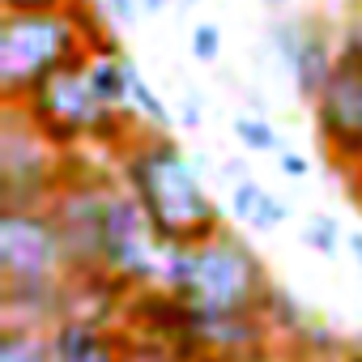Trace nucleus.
<instances>
[{
	"label": "nucleus",
	"instance_id": "obj_14",
	"mask_svg": "<svg viewBox=\"0 0 362 362\" xmlns=\"http://www.w3.org/2000/svg\"><path fill=\"white\" fill-rule=\"evenodd\" d=\"M192 56H197L201 64H214V60L222 56V30H218L214 22H197V26H192Z\"/></svg>",
	"mask_w": 362,
	"mask_h": 362
},
{
	"label": "nucleus",
	"instance_id": "obj_20",
	"mask_svg": "<svg viewBox=\"0 0 362 362\" xmlns=\"http://www.w3.org/2000/svg\"><path fill=\"white\" fill-rule=\"evenodd\" d=\"M345 247H349V256L362 264V230H349V235H345Z\"/></svg>",
	"mask_w": 362,
	"mask_h": 362
},
{
	"label": "nucleus",
	"instance_id": "obj_21",
	"mask_svg": "<svg viewBox=\"0 0 362 362\" xmlns=\"http://www.w3.org/2000/svg\"><path fill=\"white\" fill-rule=\"evenodd\" d=\"M170 0H141V13H162Z\"/></svg>",
	"mask_w": 362,
	"mask_h": 362
},
{
	"label": "nucleus",
	"instance_id": "obj_12",
	"mask_svg": "<svg viewBox=\"0 0 362 362\" xmlns=\"http://www.w3.org/2000/svg\"><path fill=\"white\" fill-rule=\"evenodd\" d=\"M341 222L337 218H328V214H307V222H303V243L311 247V252H320V256H337L341 252Z\"/></svg>",
	"mask_w": 362,
	"mask_h": 362
},
{
	"label": "nucleus",
	"instance_id": "obj_2",
	"mask_svg": "<svg viewBox=\"0 0 362 362\" xmlns=\"http://www.w3.org/2000/svg\"><path fill=\"white\" fill-rule=\"evenodd\" d=\"M158 290L197 315H264L273 281L264 260L222 226L201 243H166Z\"/></svg>",
	"mask_w": 362,
	"mask_h": 362
},
{
	"label": "nucleus",
	"instance_id": "obj_16",
	"mask_svg": "<svg viewBox=\"0 0 362 362\" xmlns=\"http://www.w3.org/2000/svg\"><path fill=\"white\" fill-rule=\"evenodd\" d=\"M141 13V0H103V18L115 26H132Z\"/></svg>",
	"mask_w": 362,
	"mask_h": 362
},
{
	"label": "nucleus",
	"instance_id": "obj_15",
	"mask_svg": "<svg viewBox=\"0 0 362 362\" xmlns=\"http://www.w3.org/2000/svg\"><path fill=\"white\" fill-rule=\"evenodd\" d=\"M260 184L247 175V179H239V184H230V214L239 218V222H247L252 218V209H256V201H260Z\"/></svg>",
	"mask_w": 362,
	"mask_h": 362
},
{
	"label": "nucleus",
	"instance_id": "obj_26",
	"mask_svg": "<svg viewBox=\"0 0 362 362\" xmlns=\"http://www.w3.org/2000/svg\"><path fill=\"white\" fill-rule=\"evenodd\" d=\"M358 214H362V197H358Z\"/></svg>",
	"mask_w": 362,
	"mask_h": 362
},
{
	"label": "nucleus",
	"instance_id": "obj_11",
	"mask_svg": "<svg viewBox=\"0 0 362 362\" xmlns=\"http://www.w3.org/2000/svg\"><path fill=\"white\" fill-rule=\"evenodd\" d=\"M230 132L239 136V145H247V149H256V153H281L286 149V141H281V132L264 119V115H235L230 119Z\"/></svg>",
	"mask_w": 362,
	"mask_h": 362
},
{
	"label": "nucleus",
	"instance_id": "obj_10",
	"mask_svg": "<svg viewBox=\"0 0 362 362\" xmlns=\"http://www.w3.org/2000/svg\"><path fill=\"white\" fill-rule=\"evenodd\" d=\"M0 362H52L47 328H39V324H0Z\"/></svg>",
	"mask_w": 362,
	"mask_h": 362
},
{
	"label": "nucleus",
	"instance_id": "obj_19",
	"mask_svg": "<svg viewBox=\"0 0 362 362\" xmlns=\"http://www.w3.org/2000/svg\"><path fill=\"white\" fill-rule=\"evenodd\" d=\"M179 119H184L188 128H197V124H201V107H197V98H188L184 107H179Z\"/></svg>",
	"mask_w": 362,
	"mask_h": 362
},
{
	"label": "nucleus",
	"instance_id": "obj_4",
	"mask_svg": "<svg viewBox=\"0 0 362 362\" xmlns=\"http://www.w3.org/2000/svg\"><path fill=\"white\" fill-rule=\"evenodd\" d=\"M94 52V47H90ZM90 52L60 64L56 73H47L22 103V115L56 145L69 149L77 141H103V145H124L132 141L141 128H132V119L98 90L94 73H90Z\"/></svg>",
	"mask_w": 362,
	"mask_h": 362
},
{
	"label": "nucleus",
	"instance_id": "obj_13",
	"mask_svg": "<svg viewBox=\"0 0 362 362\" xmlns=\"http://www.w3.org/2000/svg\"><path fill=\"white\" fill-rule=\"evenodd\" d=\"M286 218H290V205H286L281 197H273V192H260V201H256L247 226H252V230H277Z\"/></svg>",
	"mask_w": 362,
	"mask_h": 362
},
{
	"label": "nucleus",
	"instance_id": "obj_3",
	"mask_svg": "<svg viewBox=\"0 0 362 362\" xmlns=\"http://www.w3.org/2000/svg\"><path fill=\"white\" fill-rule=\"evenodd\" d=\"M103 22L86 5L47 13H0V98L22 103L47 73L98 47Z\"/></svg>",
	"mask_w": 362,
	"mask_h": 362
},
{
	"label": "nucleus",
	"instance_id": "obj_7",
	"mask_svg": "<svg viewBox=\"0 0 362 362\" xmlns=\"http://www.w3.org/2000/svg\"><path fill=\"white\" fill-rule=\"evenodd\" d=\"M52 362H124V337L98 315H60L47 328Z\"/></svg>",
	"mask_w": 362,
	"mask_h": 362
},
{
	"label": "nucleus",
	"instance_id": "obj_1",
	"mask_svg": "<svg viewBox=\"0 0 362 362\" xmlns=\"http://www.w3.org/2000/svg\"><path fill=\"white\" fill-rule=\"evenodd\" d=\"M115 153L124 188L145 205L166 243H201L222 230V209L201 184L192 158L166 132H136Z\"/></svg>",
	"mask_w": 362,
	"mask_h": 362
},
{
	"label": "nucleus",
	"instance_id": "obj_22",
	"mask_svg": "<svg viewBox=\"0 0 362 362\" xmlns=\"http://www.w3.org/2000/svg\"><path fill=\"white\" fill-rule=\"evenodd\" d=\"M341 362H362V341H358V345H349V349L341 354Z\"/></svg>",
	"mask_w": 362,
	"mask_h": 362
},
{
	"label": "nucleus",
	"instance_id": "obj_8",
	"mask_svg": "<svg viewBox=\"0 0 362 362\" xmlns=\"http://www.w3.org/2000/svg\"><path fill=\"white\" fill-rule=\"evenodd\" d=\"M337 69V22H328L324 13H307V26H303V43L294 52V60L286 64L290 81H294V94L311 107L324 90V81L332 77Z\"/></svg>",
	"mask_w": 362,
	"mask_h": 362
},
{
	"label": "nucleus",
	"instance_id": "obj_9",
	"mask_svg": "<svg viewBox=\"0 0 362 362\" xmlns=\"http://www.w3.org/2000/svg\"><path fill=\"white\" fill-rule=\"evenodd\" d=\"M124 115H128L132 128H141V132H170V111L162 107V98H158L153 86L136 73L132 60H128V77H124Z\"/></svg>",
	"mask_w": 362,
	"mask_h": 362
},
{
	"label": "nucleus",
	"instance_id": "obj_6",
	"mask_svg": "<svg viewBox=\"0 0 362 362\" xmlns=\"http://www.w3.org/2000/svg\"><path fill=\"white\" fill-rule=\"evenodd\" d=\"M311 119L328 158L349 175V184H358L362 179V60L337 56L332 77L311 103Z\"/></svg>",
	"mask_w": 362,
	"mask_h": 362
},
{
	"label": "nucleus",
	"instance_id": "obj_18",
	"mask_svg": "<svg viewBox=\"0 0 362 362\" xmlns=\"http://www.w3.org/2000/svg\"><path fill=\"white\" fill-rule=\"evenodd\" d=\"M277 170H281L286 179H307V170H311V166H307V158H303V153L281 149V153H277Z\"/></svg>",
	"mask_w": 362,
	"mask_h": 362
},
{
	"label": "nucleus",
	"instance_id": "obj_17",
	"mask_svg": "<svg viewBox=\"0 0 362 362\" xmlns=\"http://www.w3.org/2000/svg\"><path fill=\"white\" fill-rule=\"evenodd\" d=\"M5 13H47V9H64V0H0Z\"/></svg>",
	"mask_w": 362,
	"mask_h": 362
},
{
	"label": "nucleus",
	"instance_id": "obj_25",
	"mask_svg": "<svg viewBox=\"0 0 362 362\" xmlns=\"http://www.w3.org/2000/svg\"><path fill=\"white\" fill-rule=\"evenodd\" d=\"M349 192H354V197H362V179H358V184H349Z\"/></svg>",
	"mask_w": 362,
	"mask_h": 362
},
{
	"label": "nucleus",
	"instance_id": "obj_24",
	"mask_svg": "<svg viewBox=\"0 0 362 362\" xmlns=\"http://www.w3.org/2000/svg\"><path fill=\"white\" fill-rule=\"evenodd\" d=\"M192 5H201V0H179V9H192Z\"/></svg>",
	"mask_w": 362,
	"mask_h": 362
},
{
	"label": "nucleus",
	"instance_id": "obj_5",
	"mask_svg": "<svg viewBox=\"0 0 362 362\" xmlns=\"http://www.w3.org/2000/svg\"><path fill=\"white\" fill-rule=\"evenodd\" d=\"M162 252H166V239L149 222L145 205L124 184L111 188L103 205V226H98V273L124 290H149L158 286Z\"/></svg>",
	"mask_w": 362,
	"mask_h": 362
},
{
	"label": "nucleus",
	"instance_id": "obj_23",
	"mask_svg": "<svg viewBox=\"0 0 362 362\" xmlns=\"http://www.w3.org/2000/svg\"><path fill=\"white\" fill-rule=\"evenodd\" d=\"M264 9H269V13H286V9H290V0H264Z\"/></svg>",
	"mask_w": 362,
	"mask_h": 362
}]
</instances>
